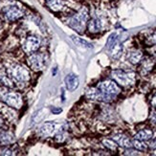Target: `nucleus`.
<instances>
[{
    "label": "nucleus",
    "instance_id": "nucleus-18",
    "mask_svg": "<svg viewBox=\"0 0 156 156\" xmlns=\"http://www.w3.org/2000/svg\"><path fill=\"white\" fill-rule=\"evenodd\" d=\"M71 39L73 40V42L75 43L76 45H78L79 47H81V48H85V49H91L92 48V44L87 42L86 40L80 38V37H75V36H72L71 37Z\"/></svg>",
    "mask_w": 156,
    "mask_h": 156
},
{
    "label": "nucleus",
    "instance_id": "nucleus-16",
    "mask_svg": "<svg viewBox=\"0 0 156 156\" xmlns=\"http://www.w3.org/2000/svg\"><path fill=\"white\" fill-rule=\"evenodd\" d=\"M128 60L132 63V64H137L139 63L142 58H143V53H142L140 50H135V51H131L128 54Z\"/></svg>",
    "mask_w": 156,
    "mask_h": 156
},
{
    "label": "nucleus",
    "instance_id": "nucleus-12",
    "mask_svg": "<svg viewBox=\"0 0 156 156\" xmlns=\"http://www.w3.org/2000/svg\"><path fill=\"white\" fill-rule=\"evenodd\" d=\"M64 80H65L66 88L69 91L76 90L78 88V86H79V84H80L79 78H78V76L75 75V74H69L68 76H66Z\"/></svg>",
    "mask_w": 156,
    "mask_h": 156
},
{
    "label": "nucleus",
    "instance_id": "nucleus-14",
    "mask_svg": "<svg viewBox=\"0 0 156 156\" xmlns=\"http://www.w3.org/2000/svg\"><path fill=\"white\" fill-rule=\"evenodd\" d=\"M108 51L110 52V55L113 58H118L122 55V53H123V45L118 40V41H116L108 48Z\"/></svg>",
    "mask_w": 156,
    "mask_h": 156
},
{
    "label": "nucleus",
    "instance_id": "nucleus-26",
    "mask_svg": "<svg viewBox=\"0 0 156 156\" xmlns=\"http://www.w3.org/2000/svg\"><path fill=\"white\" fill-rule=\"evenodd\" d=\"M126 155H140L139 151H135V150H131L130 147H127V150L125 152Z\"/></svg>",
    "mask_w": 156,
    "mask_h": 156
},
{
    "label": "nucleus",
    "instance_id": "nucleus-10",
    "mask_svg": "<svg viewBox=\"0 0 156 156\" xmlns=\"http://www.w3.org/2000/svg\"><path fill=\"white\" fill-rule=\"evenodd\" d=\"M4 16L8 21H16L23 16V12L16 6H8L4 8Z\"/></svg>",
    "mask_w": 156,
    "mask_h": 156
},
{
    "label": "nucleus",
    "instance_id": "nucleus-7",
    "mask_svg": "<svg viewBox=\"0 0 156 156\" xmlns=\"http://www.w3.org/2000/svg\"><path fill=\"white\" fill-rule=\"evenodd\" d=\"M63 125H58L56 123H45L39 128V133L43 137H50L57 135L58 133L64 130Z\"/></svg>",
    "mask_w": 156,
    "mask_h": 156
},
{
    "label": "nucleus",
    "instance_id": "nucleus-9",
    "mask_svg": "<svg viewBox=\"0 0 156 156\" xmlns=\"http://www.w3.org/2000/svg\"><path fill=\"white\" fill-rule=\"evenodd\" d=\"M45 58L42 54H33L28 58V63L30 67L35 71H39L43 69Z\"/></svg>",
    "mask_w": 156,
    "mask_h": 156
},
{
    "label": "nucleus",
    "instance_id": "nucleus-3",
    "mask_svg": "<svg viewBox=\"0 0 156 156\" xmlns=\"http://www.w3.org/2000/svg\"><path fill=\"white\" fill-rule=\"evenodd\" d=\"M0 97L9 106L20 108L22 105V99L19 93L9 91L6 88H0Z\"/></svg>",
    "mask_w": 156,
    "mask_h": 156
},
{
    "label": "nucleus",
    "instance_id": "nucleus-5",
    "mask_svg": "<svg viewBox=\"0 0 156 156\" xmlns=\"http://www.w3.org/2000/svg\"><path fill=\"white\" fill-rule=\"evenodd\" d=\"M97 88H99L103 93L114 97H116L121 92V88L119 87L117 83H115L114 80H110L101 81V83H98Z\"/></svg>",
    "mask_w": 156,
    "mask_h": 156
},
{
    "label": "nucleus",
    "instance_id": "nucleus-21",
    "mask_svg": "<svg viewBox=\"0 0 156 156\" xmlns=\"http://www.w3.org/2000/svg\"><path fill=\"white\" fill-rule=\"evenodd\" d=\"M103 145L107 147L109 151H117V144L116 142L114 140H110V139H105L103 141Z\"/></svg>",
    "mask_w": 156,
    "mask_h": 156
},
{
    "label": "nucleus",
    "instance_id": "nucleus-6",
    "mask_svg": "<svg viewBox=\"0 0 156 156\" xmlns=\"http://www.w3.org/2000/svg\"><path fill=\"white\" fill-rule=\"evenodd\" d=\"M85 96L87 99L92 100V101H105V103H108V101H113L116 97L114 96H110V95H107L101 92L99 88L97 87H91L88 88L85 92Z\"/></svg>",
    "mask_w": 156,
    "mask_h": 156
},
{
    "label": "nucleus",
    "instance_id": "nucleus-22",
    "mask_svg": "<svg viewBox=\"0 0 156 156\" xmlns=\"http://www.w3.org/2000/svg\"><path fill=\"white\" fill-rule=\"evenodd\" d=\"M0 81L7 87H12L13 84H12V81L11 80V78L6 75L5 73L3 72H0Z\"/></svg>",
    "mask_w": 156,
    "mask_h": 156
},
{
    "label": "nucleus",
    "instance_id": "nucleus-29",
    "mask_svg": "<svg viewBox=\"0 0 156 156\" xmlns=\"http://www.w3.org/2000/svg\"><path fill=\"white\" fill-rule=\"evenodd\" d=\"M151 120L153 122L154 124H156V112H154V113L152 114V116L151 117Z\"/></svg>",
    "mask_w": 156,
    "mask_h": 156
},
{
    "label": "nucleus",
    "instance_id": "nucleus-4",
    "mask_svg": "<svg viewBox=\"0 0 156 156\" xmlns=\"http://www.w3.org/2000/svg\"><path fill=\"white\" fill-rule=\"evenodd\" d=\"M7 73H8V76L11 79H13L16 81H27L30 79L29 71L25 67L18 64L9 67L8 70H7Z\"/></svg>",
    "mask_w": 156,
    "mask_h": 156
},
{
    "label": "nucleus",
    "instance_id": "nucleus-28",
    "mask_svg": "<svg viewBox=\"0 0 156 156\" xmlns=\"http://www.w3.org/2000/svg\"><path fill=\"white\" fill-rule=\"evenodd\" d=\"M148 147H150L151 148H153V150H155V148H156V139L151 141V143H150V145H148Z\"/></svg>",
    "mask_w": 156,
    "mask_h": 156
},
{
    "label": "nucleus",
    "instance_id": "nucleus-15",
    "mask_svg": "<svg viewBox=\"0 0 156 156\" xmlns=\"http://www.w3.org/2000/svg\"><path fill=\"white\" fill-rule=\"evenodd\" d=\"M153 136V132L152 130L151 129H143L139 131L138 133L135 134L134 136V139H138V140H141V141H148L151 140Z\"/></svg>",
    "mask_w": 156,
    "mask_h": 156
},
{
    "label": "nucleus",
    "instance_id": "nucleus-20",
    "mask_svg": "<svg viewBox=\"0 0 156 156\" xmlns=\"http://www.w3.org/2000/svg\"><path fill=\"white\" fill-rule=\"evenodd\" d=\"M132 143V147H134V148H136L137 151H147V146L144 143V141H141L138 139H134L133 141H131Z\"/></svg>",
    "mask_w": 156,
    "mask_h": 156
},
{
    "label": "nucleus",
    "instance_id": "nucleus-23",
    "mask_svg": "<svg viewBox=\"0 0 156 156\" xmlns=\"http://www.w3.org/2000/svg\"><path fill=\"white\" fill-rule=\"evenodd\" d=\"M143 68H142V70L144 71V73H147L148 71H151L153 67V62H151V59H145L143 62Z\"/></svg>",
    "mask_w": 156,
    "mask_h": 156
},
{
    "label": "nucleus",
    "instance_id": "nucleus-13",
    "mask_svg": "<svg viewBox=\"0 0 156 156\" xmlns=\"http://www.w3.org/2000/svg\"><path fill=\"white\" fill-rule=\"evenodd\" d=\"M113 140L116 142V144L120 147H132V143L130 139L126 137V135L124 134H116L113 136Z\"/></svg>",
    "mask_w": 156,
    "mask_h": 156
},
{
    "label": "nucleus",
    "instance_id": "nucleus-8",
    "mask_svg": "<svg viewBox=\"0 0 156 156\" xmlns=\"http://www.w3.org/2000/svg\"><path fill=\"white\" fill-rule=\"evenodd\" d=\"M105 27V21L103 17L95 16L87 22V28L90 33L96 34L104 30Z\"/></svg>",
    "mask_w": 156,
    "mask_h": 156
},
{
    "label": "nucleus",
    "instance_id": "nucleus-25",
    "mask_svg": "<svg viewBox=\"0 0 156 156\" xmlns=\"http://www.w3.org/2000/svg\"><path fill=\"white\" fill-rule=\"evenodd\" d=\"M147 43H150L151 45H153V44L156 45V30L147 37Z\"/></svg>",
    "mask_w": 156,
    "mask_h": 156
},
{
    "label": "nucleus",
    "instance_id": "nucleus-19",
    "mask_svg": "<svg viewBox=\"0 0 156 156\" xmlns=\"http://www.w3.org/2000/svg\"><path fill=\"white\" fill-rule=\"evenodd\" d=\"M13 141V135L10 132H2L0 134V143L7 145Z\"/></svg>",
    "mask_w": 156,
    "mask_h": 156
},
{
    "label": "nucleus",
    "instance_id": "nucleus-11",
    "mask_svg": "<svg viewBox=\"0 0 156 156\" xmlns=\"http://www.w3.org/2000/svg\"><path fill=\"white\" fill-rule=\"evenodd\" d=\"M40 45V39L36 37H27L23 44V50L27 54H31L36 52Z\"/></svg>",
    "mask_w": 156,
    "mask_h": 156
},
{
    "label": "nucleus",
    "instance_id": "nucleus-2",
    "mask_svg": "<svg viewBox=\"0 0 156 156\" xmlns=\"http://www.w3.org/2000/svg\"><path fill=\"white\" fill-rule=\"evenodd\" d=\"M111 77L122 86H130L136 83V74L133 72L114 70L111 73Z\"/></svg>",
    "mask_w": 156,
    "mask_h": 156
},
{
    "label": "nucleus",
    "instance_id": "nucleus-24",
    "mask_svg": "<svg viewBox=\"0 0 156 156\" xmlns=\"http://www.w3.org/2000/svg\"><path fill=\"white\" fill-rule=\"evenodd\" d=\"M118 40H119V38H118V35H117V34L116 33L111 34V35L109 36V37H108V39H107V43H106L107 49L109 48L111 45H113L116 41H118Z\"/></svg>",
    "mask_w": 156,
    "mask_h": 156
},
{
    "label": "nucleus",
    "instance_id": "nucleus-30",
    "mask_svg": "<svg viewBox=\"0 0 156 156\" xmlns=\"http://www.w3.org/2000/svg\"><path fill=\"white\" fill-rule=\"evenodd\" d=\"M0 27H1V22H0Z\"/></svg>",
    "mask_w": 156,
    "mask_h": 156
},
{
    "label": "nucleus",
    "instance_id": "nucleus-27",
    "mask_svg": "<svg viewBox=\"0 0 156 156\" xmlns=\"http://www.w3.org/2000/svg\"><path fill=\"white\" fill-rule=\"evenodd\" d=\"M151 105L153 107H156V93L151 97Z\"/></svg>",
    "mask_w": 156,
    "mask_h": 156
},
{
    "label": "nucleus",
    "instance_id": "nucleus-17",
    "mask_svg": "<svg viewBox=\"0 0 156 156\" xmlns=\"http://www.w3.org/2000/svg\"><path fill=\"white\" fill-rule=\"evenodd\" d=\"M46 3L54 12H59L63 8V0H46Z\"/></svg>",
    "mask_w": 156,
    "mask_h": 156
},
{
    "label": "nucleus",
    "instance_id": "nucleus-1",
    "mask_svg": "<svg viewBox=\"0 0 156 156\" xmlns=\"http://www.w3.org/2000/svg\"><path fill=\"white\" fill-rule=\"evenodd\" d=\"M88 18H89V12H88V9L86 7H83L76 15H74L67 20V24L74 30H76L78 33L81 34L85 30V27L88 22Z\"/></svg>",
    "mask_w": 156,
    "mask_h": 156
}]
</instances>
